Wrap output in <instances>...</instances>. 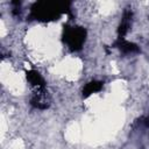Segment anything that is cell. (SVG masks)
<instances>
[{
  "label": "cell",
  "mask_w": 149,
  "mask_h": 149,
  "mask_svg": "<svg viewBox=\"0 0 149 149\" xmlns=\"http://www.w3.org/2000/svg\"><path fill=\"white\" fill-rule=\"evenodd\" d=\"M63 12V8L56 2H40L36 3L31 9V15L36 19H54L57 17Z\"/></svg>",
  "instance_id": "6da1fadb"
},
{
  "label": "cell",
  "mask_w": 149,
  "mask_h": 149,
  "mask_svg": "<svg viewBox=\"0 0 149 149\" xmlns=\"http://www.w3.org/2000/svg\"><path fill=\"white\" fill-rule=\"evenodd\" d=\"M85 30L80 27H66L64 29V42L72 50H78L85 41Z\"/></svg>",
  "instance_id": "7a4b0ae2"
},
{
  "label": "cell",
  "mask_w": 149,
  "mask_h": 149,
  "mask_svg": "<svg viewBox=\"0 0 149 149\" xmlns=\"http://www.w3.org/2000/svg\"><path fill=\"white\" fill-rule=\"evenodd\" d=\"M116 45H118V47L120 48V50H122L123 52H135V51H139L137 45H135L134 43L127 42V41H125L123 38H119V41L116 42Z\"/></svg>",
  "instance_id": "3957f363"
},
{
  "label": "cell",
  "mask_w": 149,
  "mask_h": 149,
  "mask_svg": "<svg viewBox=\"0 0 149 149\" xmlns=\"http://www.w3.org/2000/svg\"><path fill=\"white\" fill-rule=\"evenodd\" d=\"M101 86H102V83H101V81H92V83H88V84L86 85V87L84 88V91H83V92H84V97H87V95H90L91 93H93V92L100 90Z\"/></svg>",
  "instance_id": "277c9868"
}]
</instances>
